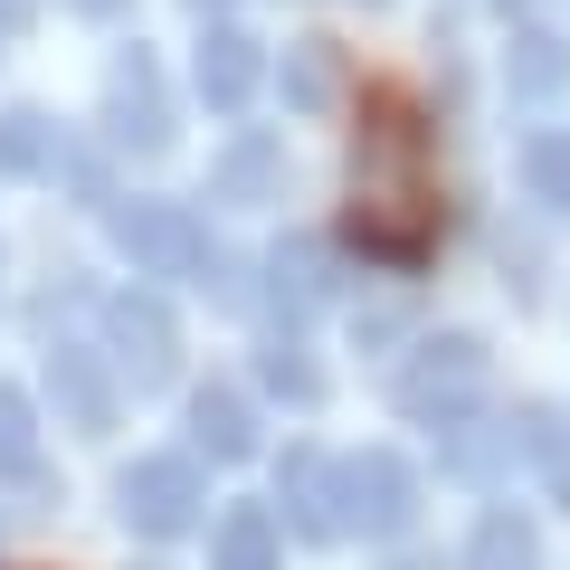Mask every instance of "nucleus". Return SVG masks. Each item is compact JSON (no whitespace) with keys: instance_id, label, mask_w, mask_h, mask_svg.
I'll use <instances>...</instances> for the list:
<instances>
[{"instance_id":"nucleus-15","label":"nucleus","mask_w":570,"mask_h":570,"mask_svg":"<svg viewBox=\"0 0 570 570\" xmlns=\"http://www.w3.org/2000/svg\"><path fill=\"white\" fill-rule=\"evenodd\" d=\"M39 475V409H29V390L0 381V485H29Z\"/></svg>"},{"instance_id":"nucleus-23","label":"nucleus","mask_w":570,"mask_h":570,"mask_svg":"<svg viewBox=\"0 0 570 570\" xmlns=\"http://www.w3.org/2000/svg\"><path fill=\"white\" fill-rule=\"evenodd\" d=\"M190 10H219V0H190Z\"/></svg>"},{"instance_id":"nucleus-24","label":"nucleus","mask_w":570,"mask_h":570,"mask_svg":"<svg viewBox=\"0 0 570 570\" xmlns=\"http://www.w3.org/2000/svg\"><path fill=\"white\" fill-rule=\"evenodd\" d=\"M504 10H513V0H504Z\"/></svg>"},{"instance_id":"nucleus-20","label":"nucleus","mask_w":570,"mask_h":570,"mask_svg":"<svg viewBox=\"0 0 570 570\" xmlns=\"http://www.w3.org/2000/svg\"><path fill=\"white\" fill-rule=\"evenodd\" d=\"M266 390H276V400H295V409H314V390H324V381H314V362L285 343V333L266 343Z\"/></svg>"},{"instance_id":"nucleus-16","label":"nucleus","mask_w":570,"mask_h":570,"mask_svg":"<svg viewBox=\"0 0 570 570\" xmlns=\"http://www.w3.org/2000/svg\"><path fill=\"white\" fill-rule=\"evenodd\" d=\"M523 181L551 219H570V134H532L523 142Z\"/></svg>"},{"instance_id":"nucleus-6","label":"nucleus","mask_w":570,"mask_h":570,"mask_svg":"<svg viewBox=\"0 0 570 570\" xmlns=\"http://www.w3.org/2000/svg\"><path fill=\"white\" fill-rule=\"evenodd\" d=\"M105 352L134 390H163L171 362H181V333H171L163 295H105Z\"/></svg>"},{"instance_id":"nucleus-13","label":"nucleus","mask_w":570,"mask_h":570,"mask_svg":"<svg viewBox=\"0 0 570 570\" xmlns=\"http://www.w3.org/2000/svg\"><path fill=\"white\" fill-rule=\"evenodd\" d=\"M276 513L266 504H228L219 523H209V570H276Z\"/></svg>"},{"instance_id":"nucleus-2","label":"nucleus","mask_w":570,"mask_h":570,"mask_svg":"<svg viewBox=\"0 0 570 570\" xmlns=\"http://www.w3.org/2000/svg\"><path fill=\"white\" fill-rule=\"evenodd\" d=\"M475 390H485V343H475V333H438V343H419V362L390 381V400L419 428H448L456 409H475Z\"/></svg>"},{"instance_id":"nucleus-22","label":"nucleus","mask_w":570,"mask_h":570,"mask_svg":"<svg viewBox=\"0 0 570 570\" xmlns=\"http://www.w3.org/2000/svg\"><path fill=\"white\" fill-rule=\"evenodd\" d=\"M77 10H86V20H115V10H124V0H77Z\"/></svg>"},{"instance_id":"nucleus-21","label":"nucleus","mask_w":570,"mask_h":570,"mask_svg":"<svg viewBox=\"0 0 570 570\" xmlns=\"http://www.w3.org/2000/svg\"><path fill=\"white\" fill-rule=\"evenodd\" d=\"M285 96L305 105V115H324V105H333V58H324V48H295V67H285Z\"/></svg>"},{"instance_id":"nucleus-11","label":"nucleus","mask_w":570,"mask_h":570,"mask_svg":"<svg viewBox=\"0 0 570 570\" xmlns=\"http://www.w3.org/2000/svg\"><path fill=\"white\" fill-rule=\"evenodd\" d=\"M48 381H58V409L86 428V438H105L115 428V390H105V371H96V352H77V343H58L48 352Z\"/></svg>"},{"instance_id":"nucleus-4","label":"nucleus","mask_w":570,"mask_h":570,"mask_svg":"<svg viewBox=\"0 0 570 570\" xmlns=\"http://www.w3.org/2000/svg\"><path fill=\"white\" fill-rule=\"evenodd\" d=\"M209 504L200 485V456H134V466L115 475V513L134 532H153V542H171V532H190Z\"/></svg>"},{"instance_id":"nucleus-9","label":"nucleus","mask_w":570,"mask_h":570,"mask_svg":"<svg viewBox=\"0 0 570 570\" xmlns=\"http://www.w3.org/2000/svg\"><path fill=\"white\" fill-rule=\"evenodd\" d=\"M190 448H200V456H219V466H238V456L257 448V419H247V400H238L228 381L190 390Z\"/></svg>"},{"instance_id":"nucleus-19","label":"nucleus","mask_w":570,"mask_h":570,"mask_svg":"<svg viewBox=\"0 0 570 570\" xmlns=\"http://www.w3.org/2000/svg\"><path fill=\"white\" fill-rule=\"evenodd\" d=\"M504 77H513V96H551V86L570 77V58H561V39H551V29H523V39H513V58H504Z\"/></svg>"},{"instance_id":"nucleus-10","label":"nucleus","mask_w":570,"mask_h":570,"mask_svg":"<svg viewBox=\"0 0 570 570\" xmlns=\"http://www.w3.org/2000/svg\"><path fill=\"white\" fill-rule=\"evenodd\" d=\"M266 285H276V305L285 314H314V305H333V247L324 238H285L276 257H266Z\"/></svg>"},{"instance_id":"nucleus-5","label":"nucleus","mask_w":570,"mask_h":570,"mask_svg":"<svg viewBox=\"0 0 570 570\" xmlns=\"http://www.w3.org/2000/svg\"><path fill=\"white\" fill-rule=\"evenodd\" d=\"M409 523H419V475H409V456H390V448L343 456V532H362V542H400Z\"/></svg>"},{"instance_id":"nucleus-14","label":"nucleus","mask_w":570,"mask_h":570,"mask_svg":"<svg viewBox=\"0 0 570 570\" xmlns=\"http://www.w3.org/2000/svg\"><path fill=\"white\" fill-rule=\"evenodd\" d=\"M466 570H542V532H532L523 504H494L466 542Z\"/></svg>"},{"instance_id":"nucleus-12","label":"nucleus","mask_w":570,"mask_h":570,"mask_svg":"<svg viewBox=\"0 0 570 570\" xmlns=\"http://www.w3.org/2000/svg\"><path fill=\"white\" fill-rule=\"evenodd\" d=\"M200 96L219 105V115H238V105L257 96V39H247V29H209L200 39Z\"/></svg>"},{"instance_id":"nucleus-18","label":"nucleus","mask_w":570,"mask_h":570,"mask_svg":"<svg viewBox=\"0 0 570 570\" xmlns=\"http://www.w3.org/2000/svg\"><path fill=\"white\" fill-rule=\"evenodd\" d=\"M219 200H266V190H276V142L266 134H247V142H228V163H219Z\"/></svg>"},{"instance_id":"nucleus-1","label":"nucleus","mask_w":570,"mask_h":570,"mask_svg":"<svg viewBox=\"0 0 570 570\" xmlns=\"http://www.w3.org/2000/svg\"><path fill=\"white\" fill-rule=\"evenodd\" d=\"M352 238L381 266H419L438 238V181H428V124L400 86L362 105V142H352Z\"/></svg>"},{"instance_id":"nucleus-17","label":"nucleus","mask_w":570,"mask_h":570,"mask_svg":"<svg viewBox=\"0 0 570 570\" xmlns=\"http://www.w3.org/2000/svg\"><path fill=\"white\" fill-rule=\"evenodd\" d=\"M0 171H58V124L48 115H0Z\"/></svg>"},{"instance_id":"nucleus-8","label":"nucleus","mask_w":570,"mask_h":570,"mask_svg":"<svg viewBox=\"0 0 570 570\" xmlns=\"http://www.w3.org/2000/svg\"><path fill=\"white\" fill-rule=\"evenodd\" d=\"M276 494H285V523L305 532V542H343V466H333V456L295 448L285 475H276Z\"/></svg>"},{"instance_id":"nucleus-3","label":"nucleus","mask_w":570,"mask_h":570,"mask_svg":"<svg viewBox=\"0 0 570 570\" xmlns=\"http://www.w3.org/2000/svg\"><path fill=\"white\" fill-rule=\"evenodd\" d=\"M115 247L134 257V276H209V228L181 200H115Z\"/></svg>"},{"instance_id":"nucleus-7","label":"nucleus","mask_w":570,"mask_h":570,"mask_svg":"<svg viewBox=\"0 0 570 570\" xmlns=\"http://www.w3.org/2000/svg\"><path fill=\"white\" fill-rule=\"evenodd\" d=\"M105 134L134 142V153H163L171 142V96H163V67L142 58V48L105 77Z\"/></svg>"}]
</instances>
